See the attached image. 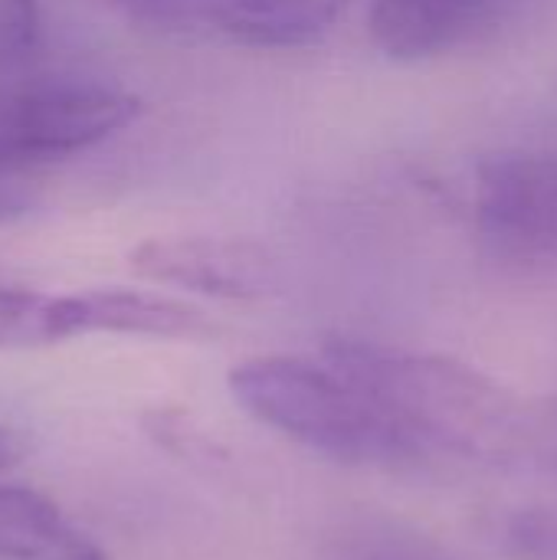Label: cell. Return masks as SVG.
<instances>
[{"label":"cell","mask_w":557,"mask_h":560,"mask_svg":"<svg viewBox=\"0 0 557 560\" xmlns=\"http://www.w3.org/2000/svg\"><path fill=\"white\" fill-rule=\"evenodd\" d=\"M322 358L348 374L427 456L522 466L529 404L483 371L446 354L355 338L328 341Z\"/></svg>","instance_id":"6da1fadb"},{"label":"cell","mask_w":557,"mask_h":560,"mask_svg":"<svg viewBox=\"0 0 557 560\" xmlns=\"http://www.w3.org/2000/svg\"><path fill=\"white\" fill-rule=\"evenodd\" d=\"M233 400L286 440L364 469H410L427 453L332 361L259 354L230 368Z\"/></svg>","instance_id":"7a4b0ae2"},{"label":"cell","mask_w":557,"mask_h":560,"mask_svg":"<svg viewBox=\"0 0 557 560\" xmlns=\"http://www.w3.org/2000/svg\"><path fill=\"white\" fill-rule=\"evenodd\" d=\"M141 115V98L76 79H46L0 89V171L39 174L72 158Z\"/></svg>","instance_id":"3957f363"},{"label":"cell","mask_w":557,"mask_h":560,"mask_svg":"<svg viewBox=\"0 0 557 560\" xmlns=\"http://www.w3.org/2000/svg\"><path fill=\"white\" fill-rule=\"evenodd\" d=\"M476 226L502 262H557V151L486 161L476 184Z\"/></svg>","instance_id":"277c9868"},{"label":"cell","mask_w":557,"mask_h":560,"mask_svg":"<svg viewBox=\"0 0 557 560\" xmlns=\"http://www.w3.org/2000/svg\"><path fill=\"white\" fill-rule=\"evenodd\" d=\"M135 276L227 302L269 299L282 285L279 259L253 240L154 236L128 253Z\"/></svg>","instance_id":"5b68a950"},{"label":"cell","mask_w":557,"mask_h":560,"mask_svg":"<svg viewBox=\"0 0 557 560\" xmlns=\"http://www.w3.org/2000/svg\"><path fill=\"white\" fill-rule=\"evenodd\" d=\"M62 341L79 335H135L164 341H200L217 325L194 305L138 289H89L56 295Z\"/></svg>","instance_id":"8992f818"},{"label":"cell","mask_w":557,"mask_h":560,"mask_svg":"<svg viewBox=\"0 0 557 560\" xmlns=\"http://www.w3.org/2000/svg\"><path fill=\"white\" fill-rule=\"evenodd\" d=\"M506 0H371L374 43L401 62L443 56L483 36Z\"/></svg>","instance_id":"52a82bcc"},{"label":"cell","mask_w":557,"mask_h":560,"mask_svg":"<svg viewBox=\"0 0 557 560\" xmlns=\"http://www.w3.org/2000/svg\"><path fill=\"white\" fill-rule=\"evenodd\" d=\"M0 560H108L53 499L0 482Z\"/></svg>","instance_id":"ba28073f"},{"label":"cell","mask_w":557,"mask_h":560,"mask_svg":"<svg viewBox=\"0 0 557 560\" xmlns=\"http://www.w3.org/2000/svg\"><path fill=\"white\" fill-rule=\"evenodd\" d=\"M351 0H227L217 26L240 46L302 49L332 33Z\"/></svg>","instance_id":"9c48e42d"},{"label":"cell","mask_w":557,"mask_h":560,"mask_svg":"<svg viewBox=\"0 0 557 560\" xmlns=\"http://www.w3.org/2000/svg\"><path fill=\"white\" fill-rule=\"evenodd\" d=\"M59 341L62 331L56 315V295L0 279V351L46 348Z\"/></svg>","instance_id":"30bf717a"},{"label":"cell","mask_w":557,"mask_h":560,"mask_svg":"<svg viewBox=\"0 0 557 560\" xmlns=\"http://www.w3.org/2000/svg\"><path fill=\"white\" fill-rule=\"evenodd\" d=\"M496 545L512 560H557V509H519L496 528Z\"/></svg>","instance_id":"8fae6325"},{"label":"cell","mask_w":557,"mask_h":560,"mask_svg":"<svg viewBox=\"0 0 557 560\" xmlns=\"http://www.w3.org/2000/svg\"><path fill=\"white\" fill-rule=\"evenodd\" d=\"M332 560H450L433 541L394 525H371L355 532Z\"/></svg>","instance_id":"7c38bea8"},{"label":"cell","mask_w":557,"mask_h":560,"mask_svg":"<svg viewBox=\"0 0 557 560\" xmlns=\"http://www.w3.org/2000/svg\"><path fill=\"white\" fill-rule=\"evenodd\" d=\"M39 46L36 0H0V75L20 69Z\"/></svg>","instance_id":"4fadbf2b"},{"label":"cell","mask_w":557,"mask_h":560,"mask_svg":"<svg viewBox=\"0 0 557 560\" xmlns=\"http://www.w3.org/2000/svg\"><path fill=\"white\" fill-rule=\"evenodd\" d=\"M522 466L557 476V400H538L525 407Z\"/></svg>","instance_id":"5bb4252c"},{"label":"cell","mask_w":557,"mask_h":560,"mask_svg":"<svg viewBox=\"0 0 557 560\" xmlns=\"http://www.w3.org/2000/svg\"><path fill=\"white\" fill-rule=\"evenodd\" d=\"M148 433L171 453H184L187 459L197 456H213V443H207L181 413H151L148 417Z\"/></svg>","instance_id":"9a60e30c"},{"label":"cell","mask_w":557,"mask_h":560,"mask_svg":"<svg viewBox=\"0 0 557 560\" xmlns=\"http://www.w3.org/2000/svg\"><path fill=\"white\" fill-rule=\"evenodd\" d=\"M39 174H16L0 171V223H10L16 217H26L36 207V184Z\"/></svg>","instance_id":"2e32d148"},{"label":"cell","mask_w":557,"mask_h":560,"mask_svg":"<svg viewBox=\"0 0 557 560\" xmlns=\"http://www.w3.org/2000/svg\"><path fill=\"white\" fill-rule=\"evenodd\" d=\"M26 453H30L26 436L20 430H13V427H3L0 423V476L10 472L13 466H20L26 459Z\"/></svg>","instance_id":"e0dca14e"}]
</instances>
